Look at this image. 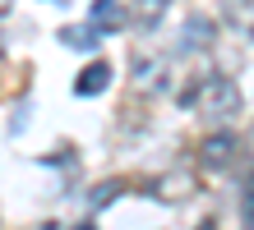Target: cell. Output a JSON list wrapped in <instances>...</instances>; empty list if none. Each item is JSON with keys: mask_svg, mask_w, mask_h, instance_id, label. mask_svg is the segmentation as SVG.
Returning a JSON list of instances; mask_svg holds the SVG:
<instances>
[{"mask_svg": "<svg viewBox=\"0 0 254 230\" xmlns=\"http://www.w3.org/2000/svg\"><path fill=\"white\" fill-rule=\"evenodd\" d=\"M194 101H199V111L208 120H231L236 111H241V88H236L231 79H208L194 88Z\"/></svg>", "mask_w": 254, "mask_h": 230, "instance_id": "1", "label": "cell"}, {"mask_svg": "<svg viewBox=\"0 0 254 230\" xmlns=\"http://www.w3.org/2000/svg\"><path fill=\"white\" fill-rule=\"evenodd\" d=\"M236 152H241V138L236 134H208L199 143V166L203 171H227V166H236Z\"/></svg>", "mask_w": 254, "mask_h": 230, "instance_id": "2", "label": "cell"}, {"mask_svg": "<svg viewBox=\"0 0 254 230\" xmlns=\"http://www.w3.org/2000/svg\"><path fill=\"white\" fill-rule=\"evenodd\" d=\"M107 88H111V65L107 60H88L79 69V79H74V97H97Z\"/></svg>", "mask_w": 254, "mask_h": 230, "instance_id": "3", "label": "cell"}, {"mask_svg": "<svg viewBox=\"0 0 254 230\" xmlns=\"http://www.w3.org/2000/svg\"><path fill=\"white\" fill-rule=\"evenodd\" d=\"M194 189H199L194 171H171V175H162V180L153 184V193L162 198V203H181V198H190Z\"/></svg>", "mask_w": 254, "mask_h": 230, "instance_id": "4", "label": "cell"}, {"mask_svg": "<svg viewBox=\"0 0 254 230\" xmlns=\"http://www.w3.org/2000/svg\"><path fill=\"white\" fill-rule=\"evenodd\" d=\"M125 5L121 0H93V5H88V23L97 28V33H116V28H125Z\"/></svg>", "mask_w": 254, "mask_h": 230, "instance_id": "5", "label": "cell"}, {"mask_svg": "<svg viewBox=\"0 0 254 230\" xmlns=\"http://www.w3.org/2000/svg\"><path fill=\"white\" fill-rule=\"evenodd\" d=\"M134 83H139L143 92H162V88H167V65L153 60V55H143L139 65H134Z\"/></svg>", "mask_w": 254, "mask_h": 230, "instance_id": "6", "label": "cell"}, {"mask_svg": "<svg viewBox=\"0 0 254 230\" xmlns=\"http://www.w3.org/2000/svg\"><path fill=\"white\" fill-rule=\"evenodd\" d=\"M56 37H61L65 46H74V51H83V55L102 46V33H97V28H88V23H69V28H61Z\"/></svg>", "mask_w": 254, "mask_h": 230, "instance_id": "7", "label": "cell"}, {"mask_svg": "<svg viewBox=\"0 0 254 230\" xmlns=\"http://www.w3.org/2000/svg\"><path fill=\"white\" fill-rule=\"evenodd\" d=\"M167 9H171V0H134V5H129L125 14H129V19L139 23V28H157Z\"/></svg>", "mask_w": 254, "mask_h": 230, "instance_id": "8", "label": "cell"}, {"mask_svg": "<svg viewBox=\"0 0 254 230\" xmlns=\"http://www.w3.org/2000/svg\"><path fill=\"white\" fill-rule=\"evenodd\" d=\"M121 193H125V180H102V184H93V189H88V207L102 212V207H111Z\"/></svg>", "mask_w": 254, "mask_h": 230, "instance_id": "9", "label": "cell"}, {"mask_svg": "<svg viewBox=\"0 0 254 230\" xmlns=\"http://www.w3.org/2000/svg\"><path fill=\"white\" fill-rule=\"evenodd\" d=\"M213 33H217V28L208 23V19H199V14H194V19L185 23V46H208V42H213Z\"/></svg>", "mask_w": 254, "mask_h": 230, "instance_id": "10", "label": "cell"}, {"mask_svg": "<svg viewBox=\"0 0 254 230\" xmlns=\"http://www.w3.org/2000/svg\"><path fill=\"white\" fill-rule=\"evenodd\" d=\"M74 230H97V226H93V221H83V226H74Z\"/></svg>", "mask_w": 254, "mask_h": 230, "instance_id": "11", "label": "cell"}, {"mask_svg": "<svg viewBox=\"0 0 254 230\" xmlns=\"http://www.w3.org/2000/svg\"><path fill=\"white\" fill-rule=\"evenodd\" d=\"M199 230H217V226H213V221H199Z\"/></svg>", "mask_w": 254, "mask_h": 230, "instance_id": "12", "label": "cell"}]
</instances>
